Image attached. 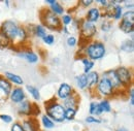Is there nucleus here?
<instances>
[{
  "label": "nucleus",
  "mask_w": 134,
  "mask_h": 131,
  "mask_svg": "<svg viewBox=\"0 0 134 131\" xmlns=\"http://www.w3.org/2000/svg\"><path fill=\"white\" fill-rule=\"evenodd\" d=\"M48 8L50 9L54 15H56V16H58V17L63 16L64 13H65V8H64V6H63L60 2H58V1H56V0L53 2V4H51Z\"/></svg>",
  "instance_id": "obj_20"
},
{
  "label": "nucleus",
  "mask_w": 134,
  "mask_h": 131,
  "mask_svg": "<svg viewBox=\"0 0 134 131\" xmlns=\"http://www.w3.org/2000/svg\"><path fill=\"white\" fill-rule=\"evenodd\" d=\"M102 113H110L111 112V104L108 99H101L98 102Z\"/></svg>",
  "instance_id": "obj_28"
},
{
  "label": "nucleus",
  "mask_w": 134,
  "mask_h": 131,
  "mask_svg": "<svg viewBox=\"0 0 134 131\" xmlns=\"http://www.w3.org/2000/svg\"><path fill=\"white\" fill-rule=\"evenodd\" d=\"M94 93H95V95H97L98 97H101L102 99H107L108 97H114L117 95V93H116L115 89L113 88V86L110 85V83L101 75L100 80L95 88Z\"/></svg>",
  "instance_id": "obj_7"
},
{
  "label": "nucleus",
  "mask_w": 134,
  "mask_h": 131,
  "mask_svg": "<svg viewBox=\"0 0 134 131\" xmlns=\"http://www.w3.org/2000/svg\"><path fill=\"white\" fill-rule=\"evenodd\" d=\"M40 123L43 126V128H46V129H53L55 127V122L51 119L50 117H48V116L46 115V114L41 116Z\"/></svg>",
  "instance_id": "obj_27"
},
{
  "label": "nucleus",
  "mask_w": 134,
  "mask_h": 131,
  "mask_svg": "<svg viewBox=\"0 0 134 131\" xmlns=\"http://www.w3.org/2000/svg\"><path fill=\"white\" fill-rule=\"evenodd\" d=\"M18 54L21 58L25 59L28 63L30 64H35L39 61V56L30 49H24V48H19L18 49Z\"/></svg>",
  "instance_id": "obj_12"
},
{
  "label": "nucleus",
  "mask_w": 134,
  "mask_h": 131,
  "mask_svg": "<svg viewBox=\"0 0 134 131\" xmlns=\"http://www.w3.org/2000/svg\"><path fill=\"white\" fill-rule=\"evenodd\" d=\"M86 122L89 124H100L101 120L98 119L97 117H93V116H88L86 118Z\"/></svg>",
  "instance_id": "obj_36"
},
{
  "label": "nucleus",
  "mask_w": 134,
  "mask_h": 131,
  "mask_svg": "<svg viewBox=\"0 0 134 131\" xmlns=\"http://www.w3.org/2000/svg\"><path fill=\"white\" fill-rule=\"evenodd\" d=\"M61 31L63 33H65V34H69V31H68V28L67 27H62V29H61Z\"/></svg>",
  "instance_id": "obj_41"
},
{
  "label": "nucleus",
  "mask_w": 134,
  "mask_h": 131,
  "mask_svg": "<svg viewBox=\"0 0 134 131\" xmlns=\"http://www.w3.org/2000/svg\"><path fill=\"white\" fill-rule=\"evenodd\" d=\"M74 92L75 91H74V89L72 88L71 85H69L67 83H62L59 86L58 90H57V98L63 101L68 97H70Z\"/></svg>",
  "instance_id": "obj_14"
},
{
  "label": "nucleus",
  "mask_w": 134,
  "mask_h": 131,
  "mask_svg": "<svg viewBox=\"0 0 134 131\" xmlns=\"http://www.w3.org/2000/svg\"><path fill=\"white\" fill-rule=\"evenodd\" d=\"M89 113L90 116H93V117H98L101 116L103 113L101 111L100 106H99V103L97 101H92L89 105Z\"/></svg>",
  "instance_id": "obj_23"
},
{
  "label": "nucleus",
  "mask_w": 134,
  "mask_h": 131,
  "mask_svg": "<svg viewBox=\"0 0 134 131\" xmlns=\"http://www.w3.org/2000/svg\"><path fill=\"white\" fill-rule=\"evenodd\" d=\"M84 57H87L88 59L92 61H97L102 59L106 54V48L105 45L100 40H91L87 42L83 48Z\"/></svg>",
  "instance_id": "obj_2"
},
{
  "label": "nucleus",
  "mask_w": 134,
  "mask_h": 131,
  "mask_svg": "<svg viewBox=\"0 0 134 131\" xmlns=\"http://www.w3.org/2000/svg\"><path fill=\"white\" fill-rule=\"evenodd\" d=\"M120 49H121V51H123V52H125V53H128V54L132 53V52L134 51L133 38H130V39H126V40H124V41L121 43Z\"/></svg>",
  "instance_id": "obj_22"
},
{
  "label": "nucleus",
  "mask_w": 134,
  "mask_h": 131,
  "mask_svg": "<svg viewBox=\"0 0 134 131\" xmlns=\"http://www.w3.org/2000/svg\"><path fill=\"white\" fill-rule=\"evenodd\" d=\"M79 30H80L81 38L84 41H86V43L91 41L98 32V28H97L96 24L90 23V22L86 21L85 19L79 23Z\"/></svg>",
  "instance_id": "obj_6"
},
{
  "label": "nucleus",
  "mask_w": 134,
  "mask_h": 131,
  "mask_svg": "<svg viewBox=\"0 0 134 131\" xmlns=\"http://www.w3.org/2000/svg\"><path fill=\"white\" fill-rule=\"evenodd\" d=\"M3 77L10 83L12 85H15L16 87H21L22 85H24V80L18 75V74H15L14 72H10V71H5Z\"/></svg>",
  "instance_id": "obj_19"
},
{
  "label": "nucleus",
  "mask_w": 134,
  "mask_h": 131,
  "mask_svg": "<svg viewBox=\"0 0 134 131\" xmlns=\"http://www.w3.org/2000/svg\"><path fill=\"white\" fill-rule=\"evenodd\" d=\"M102 17V12L98 6H95V7H91L88 9L86 17H85V20L90 22V23H97Z\"/></svg>",
  "instance_id": "obj_17"
},
{
  "label": "nucleus",
  "mask_w": 134,
  "mask_h": 131,
  "mask_svg": "<svg viewBox=\"0 0 134 131\" xmlns=\"http://www.w3.org/2000/svg\"><path fill=\"white\" fill-rule=\"evenodd\" d=\"M39 19H40L41 25L46 29H49L52 31H61L62 24H61L60 17L54 15L49 8L44 7L40 10Z\"/></svg>",
  "instance_id": "obj_4"
},
{
  "label": "nucleus",
  "mask_w": 134,
  "mask_h": 131,
  "mask_svg": "<svg viewBox=\"0 0 134 131\" xmlns=\"http://www.w3.org/2000/svg\"><path fill=\"white\" fill-rule=\"evenodd\" d=\"M10 131H25L23 129L22 125L20 122H14L12 124V127H10Z\"/></svg>",
  "instance_id": "obj_38"
},
{
  "label": "nucleus",
  "mask_w": 134,
  "mask_h": 131,
  "mask_svg": "<svg viewBox=\"0 0 134 131\" xmlns=\"http://www.w3.org/2000/svg\"><path fill=\"white\" fill-rule=\"evenodd\" d=\"M101 77L105 78L108 82L110 83V85H111L113 88L115 89L117 95L118 94H121V92L124 91L123 88H122V86H121V84H120V82H119V79H118L117 73H116V70H115V69H109V70L104 71V72L102 73Z\"/></svg>",
  "instance_id": "obj_10"
},
{
  "label": "nucleus",
  "mask_w": 134,
  "mask_h": 131,
  "mask_svg": "<svg viewBox=\"0 0 134 131\" xmlns=\"http://www.w3.org/2000/svg\"><path fill=\"white\" fill-rule=\"evenodd\" d=\"M61 24H62V27H67L69 25H71L73 23V17L71 16L70 14H64L63 16H61Z\"/></svg>",
  "instance_id": "obj_30"
},
{
  "label": "nucleus",
  "mask_w": 134,
  "mask_h": 131,
  "mask_svg": "<svg viewBox=\"0 0 134 131\" xmlns=\"http://www.w3.org/2000/svg\"><path fill=\"white\" fill-rule=\"evenodd\" d=\"M62 105H63V107L65 110H67V108H75V110H79V107H80V97H79L77 93L74 92L70 97H68L67 99L63 100Z\"/></svg>",
  "instance_id": "obj_18"
},
{
  "label": "nucleus",
  "mask_w": 134,
  "mask_h": 131,
  "mask_svg": "<svg viewBox=\"0 0 134 131\" xmlns=\"http://www.w3.org/2000/svg\"><path fill=\"white\" fill-rule=\"evenodd\" d=\"M17 112L20 116H23V117H26V118H29V117L35 118V116L37 115V114L38 115L40 114L39 107L36 104L32 103L31 101L27 100V99L18 104Z\"/></svg>",
  "instance_id": "obj_8"
},
{
  "label": "nucleus",
  "mask_w": 134,
  "mask_h": 131,
  "mask_svg": "<svg viewBox=\"0 0 134 131\" xmlns=\"http://www.w3.org/2000/svg\"><path fill=\"white\" fill-rule=\"evenodd\" d=\"M13 48L10 40L2 33L0 32V49H9Z\"/></svg>",
  "instance_id": "obj_29"
},
{
  "label": "nucleus",
  "mask_w": 134,
  "mask_h": 131,
  "mask_svg": "<svg viewBox=\"0 0 134 131\" xmlns=\"http://www.w3.org/2000/svg\"><path fill=\"white\" fill-rule=\"evenodd\" d=\"M21 125H22L23 129L25 131H40L39 123L36 120V118H33V117L25 118L22 121Z\"/></svg>",
  "instance_id": "obj_16"
},
{
  "label": "nucleus",
  "mask_w": 134,
  "mask_h": 131,
  "mask_svg": "<svg viewBox=\"0 0 134 131\" xmlns=\"http://www.w3.org/2000/svg\"><path fill=\"white\" fill-rule=\"evenodd\" d=\"M12 89H13V85L3 75L0 74V103L6 101L8 99Z\"/></svg>",
  "instance_id": "obj_11"
},
{
  "label": "nucleus",
  "mask_w": 134,
  "mask_h": 131,
  "mask_svg": "<svg viewBox=\"0 0 134 131\" xmlns=\"http://www.w3.org/2000/svg\"><path fill=\"white\" fill-rule=\"evenodd\" d=\"M75 83L80 90H87V78L85 73H81L75 77Z\"/></svg>",
  "instance_id": "obj_26"
},
{
  "label": "nucleus",
  "mask_w": 134,
  "mask_h": 131,
  "mask_svg": "<svg viewBox=\"0 0 134 131\" xmlns=\"http://www.w3.org/2000/svg\"><path fill=\"white\" fill-rule=\"evenodd\" d=\"M111 27H113V21L107 20V19H105V20L102 21L101 26H100L101 31H103V32H108V31L111 29Z\"/></svg>",
  "instance_id": "obj_32"
},
{
  "label": "nucleus",
  "mask_w": 134,
  "mask_h": 131,
  "mask_svg": "<svg viewBox=\"0 0 134 131\" xmlns=\"http://www.w3.org/2000/svg\"><path fill=\"white\" fill-rule=\"evenodd\" d=\"M77 111L79 110H75V108H67L65 110V120L67 121H72L75 119L76 114H77Z\"/></svg>",
  "instance_id": "obj_31"
},
{
  "label": "nucleus",
  "mask_w": 134,
  "mask_h": 131,
  "mask_svg": "<svg viewBox=\"0 0 134 131\" xmlns=\"http://www.w3.org/2000/svg\"><path fill=\"white\" fill-rule=\"evenodd\" d=\"M116 70L119 82L124 91H127L133 84V72L132 69L127 66H119Z\"/></svg>",
  "instance_id": "obj_5"
},
{
  "label": "nucleus",
  "mask_w": 134,
  "mask_h": 131,
  "mask_svg": "<svg viewBox=\"0 0 134 131\" xmlns=\"http://www.w3.org/2000/svg\"><path fill=\"white\" fill-rule=\"evenodd\" d=\"M32 34L35 37L42 39L48 33H47V29L41 24H38V25H33V27H32Z\"/></svg>",
  "instance_id": "obj_21"
},
{
  "label": "nucleus",
  "mask_w": 134,
  "mask_h": 131,
  "mask_svg": "<svg viewBox=\"0 0 134 131\" xmlns=\"http://www.w3.org/2000/svg\"><path fill=\"white\" fill-rule=\"evenodd\" d=\"M0 120L2 121V122H4V123H6V124H10V123H13V117L10 115H8V114H0Z\"/></svg>",
  "instance_id": "obj_35"
},
{
  "label": "nucleus",
  "mask_w": 134,
  "mask_h": 131,
  "mask_svg": "<svg viewBox=\"0 0 134 131\" xmlns=\"http://www.w3.org/2000/svg\"><path fill=\"white\" fill-rule=\"evenodd\" d=\"M122 3L126 5V6H124V7H127V8H129V7H130V9H131V10H133L134 3H133V1H132V0H131V1H128V0H123V1H122Z\"/></svg>",
  "instance_id": "obj_40"
},
{
  "label": "nucleus",
  "mask_w": 134,
  "mask_h": 131,
  "mask_svg": "<svg viewBox=\"0 0 134 131\" xmlns=\"http://www.w3.org/2000/svg\"><path fill=\"white\" fill-rule=\"evenodd\" d=\"M86 78H87V89L91 92L95 91V88L100 80V74L97 71L92 70L86 74Z\"/></svg>",
  "instance_id": "obj_15"
},
{
  "label": "nucleus",
  "mask_w": 134,
  "mask_h": 131,
  "mask_svg": "<svg viewBox=\"0 0 134 131\" xmlns=\"http://www.w3.org/2000/svg\"><path fill=\"white\" fill-rule=\"evenodd\" d=\"M94 3V0H81L79 4L82 5V7H89Z\"/></svg>",
  "instance_id": "obj_39"
},
{
  "label": "nucleus",
  "mask_w": 134,
  "mask_h": 131,
  "mask_svg": "<svg viewBox=\"0 0 134 131\" xmlns=\"http://www.w3.org/2000/svg\"><path fill=\"white\" fill-rule=\"evenodd\" d=\"M66 43L68 47L70 48H74L76 45H77V38L73 35H69L66 39Z\"/></svg>",
  "instance_id": "obj_33"
},
{
  "label": "nucleus",
  "mask_w": 134,
  "mask_h": 131,
  "mask_svg": "<svg viewBox=\"0 0 134 131\" xmlns=\"http://www.w3.org/2000/svg\"><path fill=\"white\" fill-rule=\"evenodd\" d=\"M119 27L121 31L126 34H133L134 32V12L133 10H126L124 12L122 19L120 20Z\"/></svg>",
  "instance_id": "obj_9"
},
{
  "label": "nucleus",
  "mask_w": 134,
  "mask_h": 131,
  "mask_svg": "<svg viewBox=\"0 0 134 131\" xmlns=\"http://www.w3.org/2000/svg\"><path fill=\"white\" fill-rule=\"evenodd\" d=\"M42 41L47 45V46H52L54 45L55 42V36L53 34H47L43 38H42Z\"/></svg>",
  "instance_id": "obj_34"
},
{
  "label": "nucleus",
  "mask_w": 134,
  "mask_h": 131,
  "mask_svg": "<svg viewBox=\"0 0 134 131\" xmlns=\"http://www.w3.org/2000/svg\"><path fill=\"white\" fill-rule=\"evenodd\" d=\"M26 92L25 90L22 88V87H13L10 93H9V96L8 99L15 103V104H19L21 102H23L24 100H26Z\"/></svg>",
  "instance_id": "obj_13"
},
{
  "label": "nucleus",
  "mask_w": 134,
  "mask_h": 131,
  "mask_svg": "<svg viewBox=\"0 0 134 131\" xmlns=\"http://www.w3.org/2000/svg\"><path fill=\"white\" fill-rule=\"evenodd\" d=\"M44 108L46 115L50 117L55 123H62L65 121V108L57 99L53 98L48 100L44 103Z\"/></svg>",
  "instance_id": "obj_3"
},
{
  "label": "nucleus",
  "mask_w": 134,
  "mask_h": 131,
  "mask_svg": "<svg viewBox=\"0 0 134 131\" xmlns=\"http://www.w3.org/2000/svg\"><path fill=\"white\" fill-rule=\"evenodd\" d=\"M126 92L128 93V98H129L130 105L133 106L134 105V89H133V87H130Z\"/></svg>",
  "instance_id": "obj_37"
},
{
  "label": "nucleus",
  "mask_w": 134,
  "mask_h": 131,
  "mask_svg": "<svg viewBox=\"0 0 134 131\" xmlns=\"http://www.w3.org/2000/svg\"><path fill=\"white\" fill-rule=\"evenodd\" d=\"M26 90H27V92L30 94V96L34 99V100H36V101H39L40 100V92H39V89L38 88H36V87H34L32 85H27L26 86Z\"/></svg>",
  "instance_id": "obj_24"
},
{
  "label": "nucleus",
  "mask_w": 134,
  "mask_h": 131,
  "mask_svg": "<svg viewBox=\"0 0 134 131\" xmlns=\"http://www.w3.org/2000/svg\"><path fill=\"white\" fill-rule=\"evenodd\" d=\"M81 61H82V63H83V65H84L85 74H87V73H89L90 71H92V69H93L94 66H95V62L92 61V60H90V59H88L87 57H82V58H81Z\"/></svg>",
  "instance_id": "obj_25"
},
{
  "label": "nucleus",
  "mask_w": 134,
  "mask_h": 131,
  "mask_svg": "<svg viewBox=\"0 0 134 131\" xmlns=\"http://www.w3.org/2000/svg\"><path fill=\"white\" fill-rule=\"evenodd\" d=\"M0 32L4 34L12 42L13 48H22L28 40L29 35L25 26L19 25L15 21L6 20L0 25Z\"/></svg>",
  "instance_id": "obj_1"
},
{
  "label": "nucleus",
  "mask_w": 134,
  "mask_h": 131,
  "mask_svg": "<svg viewBox=\"0 0 134 131\" xmlns=\"http://www.w3.org/2000/svg\"><path fill=\"white\" fill-rule=\"evenodd\" d=\"M117 131H129L127 128H124V127H121V128H119Z\"/></svg>",
  "instance_id": "obj_42"
}]
</instances>
